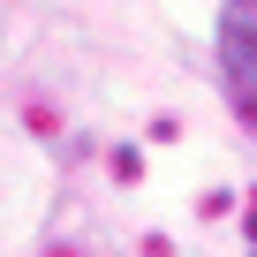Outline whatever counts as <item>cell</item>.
<instances>
[{
  "instance_id": "6da1fadb",
  "label": "cell",
  "mask_w": 257,
  "mask_h": 257,
  "mask_svg": "<svg viewBox=\"0 0 257 257\" xmlns=\"http://www.w3.org/2000/svg\"><path fill=\"white\" fill-rule=\"evenodd\" d=\"M219 68H227L234 106L257 121V16H227V31H219Z\"/></svg>"
}]
</instances>
